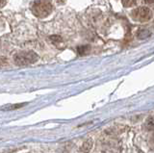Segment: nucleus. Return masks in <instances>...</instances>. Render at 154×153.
I'll return each mask as SVG.
<instances>
[{
	"label": "nucleus",
	"mask_w": 154,
	"mask_h": 153,
	"mask_svg": "<svg viewBox=\"0 0 154 153\" xmlns=\"http://www.w3.org/2000/svg\"><path fill=\"white\" fill-rule=\"evenodd\" d=\"M77 50H78V53L80 55H84L86 53H88V51L90 50V47L89 46H80V47H78Z\"/></svg>",
	"instance_id": "6"
},
{
	"label": "nucleus",
	"mask_w": 154,
	"mask_h": 153,
	"mask_svg": "<svg viewBox=\"0 0 154 153\" xmlns=\"http://www.w3.org/2000/svg\"><path fill=\"white\" fill-rule=\"evenodd\" d=\"M144 2H146L147 4H151L153 2V0H144Z\"/></svg>",
	"instance_id": "10"
},
{
	"label": "nucleus",
	"mask_w": 154,
	"mask_h": 153,
	"mask_svg": "<svg viewBox=\"0 0 154 153\" xmlns=\"http://www.w3.org/2000/svg\"><path fill=\"white\" fill-rule=\"evenodd\" d=\"M91 147H93V141H91V140H88L87 142H84L83 145H82L81 150L83 151V152H85V153H88L91 149Z\"/></svg>",
	"instance_id": "4"
},
{
	"label": "nucleus",
	"mask_w": 154,
	"mask_h": 153,
	"mask_svg": "<svg viewBox=\"0 0 154 153\" xmlns=\"http://www.w3.org/2000/svg\"><path fill=\"white\" fill-rule=\"evenodd\" d=\"M31 11L37 17H46L53 11L51 0H35L31 4Z\"/></svg>",
	"instance_id": "1"
},
{
	"label": "nucleus",
	"mask_w": 154,
	"mask_h": 153,
	"mask_svg": "<svg viewBox=\"0 0 154 153\" xmlns=\"http://www.w3.org/2000/svg\"><path fill=\"white\" fill-rule=\"evenodd\" d=\"M147 126H148L149 129H150V130H152V129H153V118H149V122H147Z\"/></svg>",
	"instance_id": "8"
},
{
	"label": "nucleus",
	"mask_w": 154,
	"mask_h": 153,
	"mask_svg": "<svg viewBox=\"0 0 154 153\" xmlns=\"http://www.w3.org/2000/svg\"><path fill=\"white\" fill-rule=\"evenodd\" d=\"M56 1H57L58 3H59V4H62V3H64V2L66 1V0H56Z\"/></svg>",
	"instance_id": "11"
},
{
	"label": "nucleus",
	"mask_w": 154,
	"mask_h": 153,
	"mask_svg": "<svg viewBox=\"0 0 154 153\" xmlns=\"http://www.w3.org/2000/svg\"><path fill=\"white\" fill-rule=\"evenodd\" d=\"M24 106V104H14V105H10V106H8V109L7 110H14V109H18Z\"/></svg>",
	"instance_id": "7"
},
{
	"label": "nucleus",
	"mask_w": 154,
	"mask_h": 153,
	"mask_svg": "<svg viewBox=\"0 0 154 153\" xmlns=\"http://www.w3.org/2000/svg\"><path fill=\"white\" fill-rule=\"evenodd\" d=\"M132 20L139 22H146L152 17V12L148 7H138L130 14Z\"/></svg>",
	"instance_id": "3"
},
{
	"label": "nucleus",
	"mask_w": 154,
	"mask_h": 153,
	"mask_svg": "<svg viewBox=\"0 0 154 153\" xmlns=\"http://www.w3.org/2000/svg\"><path fill=\"white\" fill-rule=\"evenodd\" d=\"M7 4V0H0V8L4 7Z\"/></svg>",
	"instance_id": "9"
},
{
	"label": "nucleus",
	"mask_w": 154,
	"mask_h": 153,
	"mask_svg": "<svg viewBox=\"0 0 154 153\" xmlns=\"http://www.w3.org/2000/svg\"><path fill=\"white\" fill-rule=\"evenodd\" d=\"M38 55L33 51H24L14 56V63L18 66H26L34 64L38 61Z\"/></svg>",
	"instance_id": "2"
},
{
	"label": "nucleus",
	"mask_w": 154,
	"mask_h": 153,
	"mask_svg": "<svg viewBox=\"0 0 154 153\" xmlns=\"http://www.w3.org/2000/svg\"><path fill=\"white\" fill-rule=\"evenodd\" d=\"M138 0H122V5L126 8H130V7H133L137 4Z\"/></svg>",
	"instance_id": "5"
}]
</instances>
